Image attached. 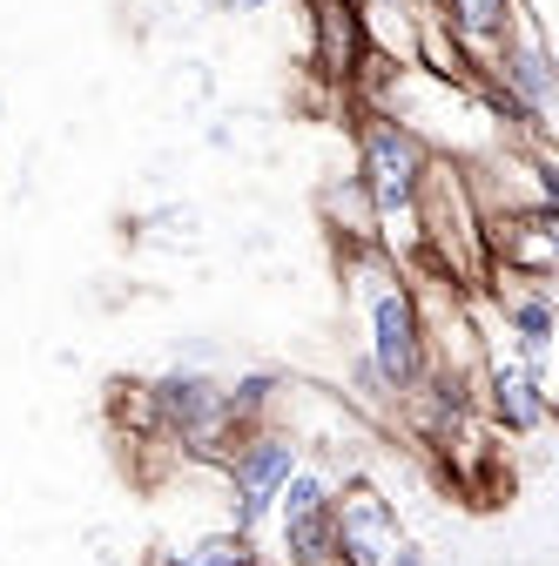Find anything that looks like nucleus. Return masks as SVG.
<instances>
[{
    "mask_svg": "<svg viewBox=\"0 0 559 566\" xmlns=\"http://www.w3.org/2000/svg\"><path fill=\"white\" fill-rule=\"evenodd\" d=\"M149 411H156V432L176 439L196 459H230V446L243 439L236 418L223 411V385H209L202 371H169L149 385Z\"/></svg>",
    "mask_w": 559,
    "mask_h": 566,
    "instance_id": "obj_4",
    "label": "nucleus"
},
{
    "mask_svg": "<svg viewBox=\"0 0 559 566\" xmlns=\"http://www.w3.org/2000/svg\"><path fill=\"white\" fill-rule=\"evenodd\" d=\"M236 8H243V14H263V8H270V0H236Z\"/></svg>",
    "mask_w": 559,
    "mask_h": 566,
    "instance_id": "obj_15",
    "label": "nucleus"
},
{
    "mask_svg": "<svg viewBox=\"0 0 559 566\" xmlns=\"http://www.w3.org/2000/svg\"><path fill=\"white\" fill-rule=\"evenodd\" d=\"M391 566H425V553H418V546H411V539H404V546H398V559H391Z\"/></svg>",
    "mask_w": 559,
    "mask_h": 566,
    "instance_id": "obj_14",
    "label": "nucleus"
},
{
    "mask_svg": "<svg viewBox=\"0 0 559 566\" xmlns=\"http://www.w3.org/2000/svg\"><path fill=\"white\" fill-rule=\"evenodd\" d=\"M365 61V8L358 0H310V67L324 82H351Z\"/></svg>",
    "mask_w": 559,
    "mask_h": 566,
    "instance_id": "obj_9",
    "label": "nucleus"
},
{
    "mask_svg": "<svg viewBox=\"0 0 559 566\" xmlns=\"http://www.w3.org/2000/svg\"><path fill=\"white\" fill-rule=\"evenodd\" d=\"M149 566H169V559H149Z\"/></svg>",
    "mask_w": 559,
    "mask_h": 566,
    "instance_id": "obj_17",
    "label": "nucleus"
},
{
    "mask_svg": "<svg viewBox=\"0 0 559 566\" xmlns=\"http://www.w3.org/2000/svg\"><path fill=\"white\" fill-rule=\"evenodd\" d=\"M243 566H276V559H243Z\"/></svg>",
    "mask_w": 559,
    "mask_h": 566,
    "instance_id": "obj_16",
    "label": "nucleus"
},
{
    "mask_svg": "<svg viewBox=\"0 0 559 566\" xmlns=\"http://www.w3.org/2000/svg\"><path fill=\"white\" fill-rule=\"evenodd\" d=\"M304 465V446L297 432H284V424H256V432H243L223 459L230 472V533L256 539L270 526V506H276V492H284V479Z\"/></svg>",
    "mask_w": 559,
    "mask_h": 566,
    "instance_id": "obj_3",
    "label": "nucleus"
},
{
    "mask_svg": "<svg viewBox=\"0 0 559 566\" xmlns=\"http://www.w3.org/2000/svg\"><path fill=\"white\" fill-rule=\"evenodd\" d=\"M493 88L513 102V115L532 128V135H546L552 128V88H559V75H552V54H546V41L532 34V28H506V41L493 48Z\"/></svg>",
    "mask_w": 559,
    "mask_h": 566,
    "instance_id": "obj_8",
    "label": "nucleus"
},
{
    "mask_svg": "<svg viewBox=\"0 0 559 566\" xmlns=\"http://www.w3.org/2000/svg\"><path fill=\"white\" fill-rule=\"evenodd\" d=\"M499 311H506V337L519 350V365L546 378V350H552V297H546V283H519V291H506Z\"/></svg>",
    "mask_w": 559,
    "mask_h": 566,
    "instance_id": "obj_11",
    "label": "nucleus"
},
{
    "mask_svg": "<svg viewBox=\"0 0 559 566\" xmlns=\"http://www.w3.org/2000/svg\"><path fill=\"white\" fill-rule=\"evenodd\" d=\"M432 176V149L418 142L411 122L398 115H365L358 122V189L378 209V223H418V196Z\"/></svg>",
    "mask_w": 559,
    "mask_h": 566,
    "instance_id": "obj_1",
    "label": "nucleus"
},
{
    "mask_svg": "<svg viewBox=\"0 0 559 566\" xmlns=\"http://www.w3.org/2000/svg\"><path fill=\"white\" fill-rule=\"evenodd\" d=\"M330 533H337V566H391L404 546L398 506L371 479H344L330 492Z\"/></svg>",
    "mask_w": 559,
    "mask_h": 566,
    "instance_id": "obj_6",
    "label": "nucleus"
},
{
    "mask_svg": "<svg viewBox=\"0 0 559 566\" xmlns=\"http://www.w3.org/2000/svg\"><path fill=\"white\" fill-rule=\"evenodd\" d=\"M439 21L465 41V48H499L506 28L519 21V0H439Z\"/></svg>",
    "mask_w": 559,
    "mask_h": 566,
    "instance_id": "obj_12",
    "label": "nucleus"
},
{
    "mask_svg": "<svg viewBox=\"0 0 559 566\" xmlns=\"http://www.w3.org/2000/svg\"><path fill=\"white\" fill-rule=\"evenodd\" d=\"M552 223H559L552 202H526V209H506V217H478V243L499 263V276L552 283V263H559V230Z\"/></svg>",
    "mask_w": 559,
    "mask_h": 566,
    "instance_id": "obj_7",
    "label": "nucleus"
},
{
    "mask_svg": "<svg viewBox=\"0 0 559 566\" xmlns=\"http://www.w3.org/2000/svg\"><path fill=\"white\" fill-rule=\"evenodd\" d=\"M485 391H493V398H485V405H493V418L506 424V432H539V424L552 418V398H546V378L539 371H526L519 358H506V365H493V371H485Z\"/></svg>",
    "mask_w": 559,
    "mask_h": 566,
    "instance_id": "obj_10",
    "label": "nucleus"
},
{
    "mask_svg": "<svg viewBox=\"0 0 559 566\" xmlns=\"http://www.w3.org/2000/svg\"><path fill=\"white\" fill-rule=\"evenodd\" d=\"M330 492L337 479L317 465H297L270 506L276 526V566H337V533H330Z\"/></svg>",
    "mask_w": 559,
    "mask_h": 566,
    "instance_id": "obj_5",
    "label": "nucleus"
},
{
    "mask_svg": "<svg viewBox=\"0 0 559 566\" xmlns=\"http://www.w3.org/2000/svg\"><path fill=\"white\" fill-rule=\"evenodd\" d=\"M169 566H243V559H256V539H243V533H202V539H189L182 553H162Z\"/></svg>",
    "mask_w": 559,
    "mask_h": 566,
    "instance_id": "obj_13",
    "label": "nucleus"
},
{
    "mask_svg": "<svg viewBox=\"0 0 559 566\" xmlns=\"http://www.w3.org/2000/svg\"><path fill=\"white\" fill-rule=\"evenodd\" d=\"M365 324H371L365 365L398 398L418 391V378H425V365H432V331H425V304H418V291H411L398 270H384L371 291H365Z\"/></svg>",
    "mask_w": 559,
    "mask_h": 566,
    "instance_id": "obj_2",
    "label": "nucleus"
}]
</instances>
